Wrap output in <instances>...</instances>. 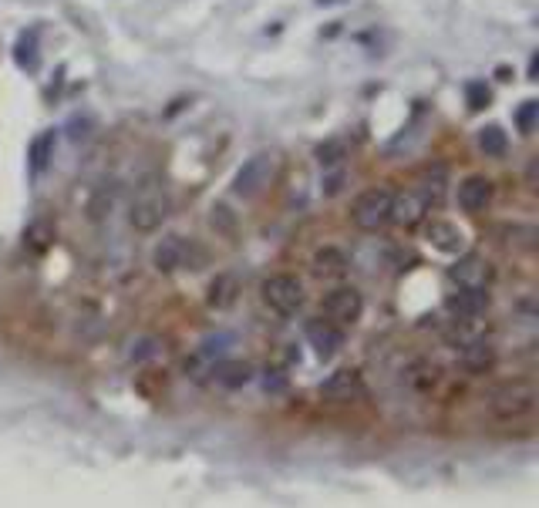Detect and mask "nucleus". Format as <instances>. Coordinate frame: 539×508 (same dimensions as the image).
Segmentation results:
<instances>
[{"label":"nucleus","instance_id":"16","mask_svg":"<svg viewBox=\"0 0 539 508\" xmlns=\"http://www.w3.org/2000/svg\"><path fill=\"white\" fill-rule=\"evenodd\" d=\"M418 192L425 196V202L435 209V205H442L445 202V189H449V172H445V165H431V168H425L421 175H418Z\"/></svg>","mask_w":539,"mask_h":508},{"label":"nucleus","instance_id":"6","mask_svg":"<svg viewBox=\"0 0 539 508\" xmlns=\"http://www.w3.org/2000/svg\"><path fill=\"white\" fill-rule=\"evenodd\" d=\"M364 313V296L354 286H337L324 296V320L334 327H351Z\"/></svg>","mask_w":539,"mask_h":508},{"label":"nucleus","instance_id":"28","mask_svg":"<svg viewBox=\"0 0 539 508\" xmlns=\"http://www.w3.org/2000/svg\"><path fill=\"white\" fill-rule=\"evenodd\" d=\"M317 162L324 165V168H331L337 162H344V145L340 142H327V145H321L317 149Z\"/></svg>","mask_w":539,"mask_h":508},{"label":"nucleus","instance_id":"15","mask_svg":"<svg viewBox=\"0 0 539 508\" xmlns=\"http://www.w3.org/2000/svg\"><path fill=\"white\" fill-rule=\"evenodd\" d=\"M240 296V279L233 273H216V279L209 283L206 290V303L209 310H229Z\"/></svg>","mask_w":539,"mask_h":508},{"label":"nucleus","instance_id":"8","mask_svg":"<svg viewBox=\"0 0 539 508\" xmlns=\"http://www.w3.org/2000/svg\"><path fill=\"white\" fill-rule=\"evenodd\" d=\"M455 199H458V205H462V212L479 216V212H486L489 202H492V182H489L486 175H468V179L458 182Z\"/></svg>","mask_w":539,"mask_h":508},{"label":"nucleus","instance_id":"23","mask_svg":"<svg viewBox=\"0 0 539 508\" xmlns=\"http://www.w3.org/2000/svg\"><path fill=\"white\" fill-rule=\"evenodd\" d=\"M536 118H539V101H523L519 105V112H516V128L523 131V135H533V128H536Z\"/></svg>","mask_w":539,"mask_h":508},{"label":"nucleus","instance_id":"22","mask_svg":"<svg viewBox=\"0 0 539 508\" xmlns=\"http://www.w3.org/2000/svg\"><path fill=\"white\" fill-rule=\"evenodd\" d=\"M24 242H31V249H44L47 242H54V226L44 223V219H34V223L24 229Z\"/></svg>","mask_w":539,"mask_h":508},{"label":"nucleus","instance_id":"13","mask_svg":"<svg viewBox=\"0 0 539 508\" xmlns=\"http://www.w3.org/2000/svg\"><path fill=\"white\" fill-rule=\"evenodd\" d=\"M310 270H314V276H321V279H344L347 270H351V259H347V253H344V249H337V246H324V249H317V253H314Z\"/></svg>","mask_w":539,"mask_h":508},{"label":"nucleus","instance_id":"19","mask_svg":"<svg viewBox=\"0 0 539 508\" xmlns=\"http://www.w3.org/2000/svg\"><path fill=\"white\" fill-rule=\"evenodd\" d=\"M358 391H361V377L354 370H337L331 381H327V388H324L327 397H340V401H351V394H358Z\"/></svg>","mask_w":539,"mask_h":508},{"label":"nucleus","instance_id":"11","mask_svg":"<svg viewBox=\"0 0 539 508\" xmlns=\"http://www.w3.org/2000/svg\"><path fill=\"white\" fill-rule=\"evenodd\" d=\"M186 263H189V246H186V239L166 236L162 242H155V249H152V266H155L159 273H175V270H182Z\"/></svg>","mask_w":539,"mask_h":508},{"label":"nucleus","instance_id":"26","mask_svg":"<svg viewBox=\"0 0 539 508\" xmlns=\"http://www.w3.org/2000/svg\"><path fill=\"white\" fill-rule=\"evenodd\" d=\"M34 40H38V34H24V38L17 40V64L21 68H34L38 64V54H34Z\"/></svg>","mask_w":539,"mask_h":508},{"label":"nucleus","instance_id":"4","mask_svg":"<svg viewBox=\"0 0 539 508\" xmlns=\"http://www.w3.org/2000/svg\"><path fill=\"white\" fill-rule=\"evenodd\" d=\"M273 172H277V158L270 155V152H256V155H249L247 162H243V168L236 172V179H233V192H236L240 199L260 196V192L270 186Z\"/></svg>","mask_w":539,"mask_h":508},{"label":"nucleus","instance_id":"17","mask_svg":"<svg viewBox=\"0 0 539 508\" xmlns=\"http://www.w3.org/2000/svg\"><path fill=\"white\" fill-rule=\"evenodd\" d=\"M307 337H310L314 351L321 353V357H334V353L344 347V333H340V327H334V323H327V320H317V323H310Z\"/></svg>","mask_w":539,"mask_h":508},{"label":"nucleus","instance_id":"27","mask_svg":"<svg viewBox=\"0 0 539 508\" xmlns=\"http://www.w3.org/2000/svg\"><path fill=\"white\" fill-rule=\"evenodd\" d=\"M155 351H159V340H152V337H138V340H131L128 357H131V360H152Z\"/></svg>","mask_w":539,"mask_h":508},{"label":"nucleus","instance_id":"1","mask_svg":"<svg viewBox=\"0 0 539 508\" xmlns=\"http://www.w3.org/2000/svg\"><path fill=\"white\" fill-rule=\"evenodd\" d=\"M489 411L499 421H523L536 411V388L529 381H512L489 394Z\"/></svg>","mask_w":539,"mask_h":508},{"label":"nucleus","instance_id":"10","mask_svg":"<svg viewBox=\"0 0 539 508\" xmlns=\"http://www.w3.org/2000/svg\"><path fill=\"white\" fill-rule=\"evenodd\" d=\"M492 279V270L482 256H458L452 266V283L462 290H486V283Z\"/></svg>","mask_w":539,"mask_h":508},{"label":"nucleus","instance_id":"7","mask_svg":"<svg viewBox=\"0 0 539 508\" xmlns=\"http://www.w3.org/2000/svg\"><path fill=\"white\" fill-rule=\"evenodd\" d=\"M431 205L425 202V196L418 189H405V192H391V223L394 226H405V229H415L428 219Z\"/></svg>","mask_w":539,"mask_h":508},{"label":"nucleus","instance_id":"30","mask_svg":"<svg viewBox=\"0 0 539 508\" xmlns=\"http://www.w3.org/2000/svg\"><path fill=\"white\" fill-rule=\"evenodd\" d=\"M321 7H334V3H344V0H317Z\"/></svg>","mask_w":539,"mask_h":508},{"label":"nucleus","instance_id":"14","mask_svg":"<svg viewBox=\"0 0 539 508\" xmlns=\"http://www.w3.org/2000/svg\"><path fill=\"white\" fill-rule=\"evenodd\" d=\"M486 307H489L486 290H462L458 286L455 293L449 296V310L455 313L458 320H479L486 313Z\"/></svg>","mask_w":539,"mask_h":508},{"label":"nucleus","instance_id":"25","mask_svg":"<svg viewBox=\"0 0 539 508\" xmlns=\"http://www.w3.org/2000/svg\"><path fill=\"white\" fill-rule=\"evenodd\" d=\"M502 236L509 239L505 246H516V239H523V242H519L523 249H533V246H536V229H533V226H512V229H502Z\"/></svg>","mask_w":539,"mask_h":508},{"label":"nucleus","instance_id":"12","mask_svg":"<svg viewBox=\"0 0 539 508\" xmlns=\"http://www.w3.org/2000/svg\"><path fill=\"white\" fill-rule=\"evenodd\" d=\"M428 242L438 249V253H449V256H462L465 253V233L458 229L455 223H445V219H435L425 226Z\"/></svg>","mask_w":539,"mask_h":508},{"label":"nucleus","instance_id":"24","mask_svg":"<svg viewBox=\"0 0 539 508\" xmlns=\"http://www.w3.org/2000/svg\"><path fill=\"white\" fill-rule=\"evenodd\" d=\"M465 98H468V108H472V112H482L492 94H489V88H486L482 81H472V84L465 88Z\"/></svg>","mask_w":539,"mask_h":508},{"label":"nucleus","instance_id":"21","mask_svg":"<svg viewBox=\"0 0 539 508\" xmlns=\"http://www.w3.org/2000/svg\"><path fill=\"white\" fill-rule=\"evenodd\" d=\"M51 155H54V135L44 131V135H38V138L31 142V168L41 172L44 165L51 162Z\"/></svg>","mask_w":539,"mask_h":508},{"label":"nucleus","instance_id":"29","mask_svg":"<svg viewBox=\"0 0 539 508\" xmlns=\"http://www.w3.org/2000/svg\"><path fill=\"white\" fill-rule=\"evenodd\" d=\"M212 226H219V229H226V233H233V219H229V209L226 205H212Z\"/></svg>","mask_w":539,"mask_h":508},{"label":"nucleus","instance_id":"9","mask_svg":"<svg viewBox=\"0 0 539 508\" xmlns=\"http://www.w3.org/2000/svg\"><path fill=\"white\" fill-rule=\"evenodd\" d=\"M455 347H458V360H462V367H465L468 374H486V370H492V364H496V351L486 344V337H482V333L458 340Z\"/></svg>","mask_w":539,"mask_h":508},{"label":"nucleus","instance_id":"18","mask_svg":"<svg viewBox=\"0 0 539 508\" xmlns=\"http://www.w3.org/2000/svg\"><path fill=\"white\" fill-rule=\"evenodd\" d=\"M212 377L223 388H243V384H249V377H253V367H249L247 360H219L212 367Z\"/></svg>","mask_w":539,"mask_h":508},{"label":"nucleus","instance_id":"3","mask_svg":"<svg viewBox=\"0 0 539 508\" xmlns=\"http://www.w3.org/2000/svg\"><path fill=\"white\" fill-rule=\"evenodd\" d=\"M351 223L361 229V233H377L391 223V189L384 186H374L364 189L361 196L351 202Z\"/></svg>","mask_w":539,"mask_h":508},{"label":"nucleus","instance_id":"5","mask_svg":"<svg viewBox=\"0 0 539 508\" xmlns=\"http://www.w3.org/2000/svg\"><path fill=\"white\" fill-rule=\"evenodd\" d=\"M260 293H263V303L277 316H293L303 307V286L293 276H270Z\"/></svg>","mask_w":539,"mask_h":508},{"label":"nucleus","instance_id":"2","mask_svg":"<svg viewBox=\"0 0 539 508\" xmlns=\"http://www.w3.org/2000/svg\"><path fill=\"white\" fill-rule=\"evenodd\" d=\"M172 212V202H168L166 189L159 186H145L138 196L131 199V209H128V223L135 233H155Z\"/></svg>","mask_w":539,"mask_h":508},{"label":"nucleus","instance_id":"20","mask_svg":"<svg viewBox=\"0 0 539 508\" xmlns=\"http://www.w3.org/2000/svg\"><path fill=\"white\" fill-rule=\"evenodd\" d=\"M479 149H482L486 155L502 158L505 149H509V138H505V131H502L499 125H486V128L479 131Z\"/></svg>","mask_w":539,"mask_h":508}]
</instances>
